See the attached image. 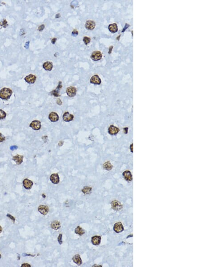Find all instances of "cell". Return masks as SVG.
I'll return each mask as SVG.
<instances>
[{"mask_svg":"<svg viewBox=\"0 0 202 267\" xmlns=\"http://www.w3.org/2000/svg\"><path fill=\"white\" fill-rule=\"evenodd\" d=\"M29 127L34 130H38L41 128V122L37 120L32 121L30 124Z\"/></svg>","mask_w":202,"mask_h":267,"instance_id":"cell-3","label":"cell"},{"mask_svg":"<svg viewBox=\"0 0 202 267\" xmlns=\"http://www.w3.org/2000/svg\"><path fill=\"white\" fill-rule=\"evenodd\" d=\"M123 129H124V133H125V134H127L128 131V128L127 127H126V128H123Z\"/></svg>","mask_w":202,"mask_h":267,"instance_id":"cell-36","label":"cell"},{"mask_svg":"<svg viewBox=\"0 0 202 267\" xmlns=\"http://www.w3.org/2000/svg\"><path fill=\"white\" fill-rule=\"evenodd\" d=\"M6 140V138L0 133V143L3 142Z\"/></svg>","mask_w":202,"mask_h":267,"instance_id":"cell-30","label":"cell"},{"mask_svg":"<svg viewBox=\"0 0 202 267\" xmlns=\"http://www.w3.org/2000/svg\"><path fill=\"white\" fill-rule=\"evenodd\" d=\"M130 151L132 152H133V143H132V144L130 145Z\"/></svg>","mask_w":202,"mask_h":267,"instance_id":"cell-37","label":"cell"},{"mask_svg":"<svg viewBox=\"0 0 202 267\" xmlns=\"http://www.w3.org/2000/svg\"><path fill=\"white\" fill-rule=\"evenodd\" d=\"M29 42H26V43L25 45V47L26 48H28V45H29Z\"/></svg>","mask_w":202,"mask_h":267,"instance_id":"cell-39","label":"cell"},{"mask_svg":"<svg viewBox=\"0 0 202 267\" xmlns=\"http://www.w3.org/2000/svg\"><path fill=\"white\" fill-rule=\"evenodd\" d=\"M49 119L52 122H57L59 120V116L55 112H52L50 113L49 115Z\"/></svg>","mask_w":202,"mask_h":267,"instance_id":"cell-10","label":"cell"},{"mask_svg":"<svg viewBox=\"0 0 202 267\" xmlns=\"http://www.w3.org/2000/svg\"><path fill=\"white\" fill-rule=\"evenodd\" d=\"M24 79H25L26 82H27V83H28L30 84H31L34 83V82L36 81V76L34 75L30 74V75H29L28 76H27Z\"/></svg>","mask_w":202,"mask_h":267,"instance_id":"cell-15","label":"cell"},{"mask_svg":"<svg viewBox=\"0 0 202 267\" xmlns=\"http://www.w3.org/2000/svg\"><path fill=\"white\" fill-rule=\"evenodd\" d=\"M23 157L22 155H17L13 157V160H14L17 165H20L23 161Z\"/></svg>","mask_w":202,"mask_h":267,"instance_id":"cell-18","label":"cell"},{"mask_svg":"<svg viewBox=\"0 0 202 267\" xmlns=\"http://www.w3.org/2000/svg\"><path fill=\"white\" fill-rule=\"evenodd\" d=\"M1 255L0 254V259L1 258Z\"/></svg>","mask_w":202,"mask_h":267,"instance_id":"cell-41","label":"cell"},{"mask_svg":"<svg viewBox=\"0 0 202 267\" xmlns=\"http://www.w3.org/2000/svg\"><path fill=\"white\" fill-rule=\"evenodd\" d=\"M50 180L53 184H58L59 183V177L58 174H53L51 175Z\"/></svg>","mask_w":202,"mask_h":267,"instance_id":"cell-13","label":"cell"},{"mask_svg":"<svg viewBox=\"0 0 202 267\" xmlns=\"http://www.w3.org/2000/svg\"><path fill=\"white\" fill-rule=\"evenodd\" d=\"M75 232L76 234L80 236H82L85 233V231L80 226H77L75 230Z\"/></svg>","mask_w":202,"mask_h":267,"instance_id":"cell-25","label":"cell"},{"mask_svg":"<svg viewBox=\"0 0 202 267\" xmlns=\"http://www.w3.org/2000/svg\"><path fill=\"white\" fill-rule=\"evenodd\" d=\"M23 185L26 189H30L33 184V182L27 179H24L23 181Z\"/></svg>","mask_w":202,"mask_h":267,"instance_id":"cell-12","label":"cell"},{"mask_svg":"<svg viewBox=\"0 0 202 267\" xmlns=\"http://www.w3.org/2000/svg\"><path fill=\"white\" fill-rule=\"evenodd\" d=\"M72 260L75 263H76V264H77L78 265H81L82 263L80 255H76L74 256L72 258Z\"/></svg>","mask_w":202,"mask_h":267,"instance_id":"cell-20","label":"cell"},{"mask_svg":"<svg viewBox=\"0 0 202 267\" xmlns=\"http://www.w3.org/2000/svg\"><path fill=\"white\" fill-rule=\"evenodd\" d=\"M56 40H57L56 38H53V39L52 40L51 42H52V43L53 44H54L55 43V42L56 41Z\"/></svg>","mask_w":202,"mask_h":267,"instance_id":"cell-38","label":"cell"},{"mask_svg":"<svg viewBox=\"0 0 202 267\" xmlns=\"http://www.w3.org/2000/svg\"><path fill=\"white\" fill-rule=\"evenodd\" d=\"M101 237L99 236H95L92 237L91 242L93 245L98 246L100 244Z\"/></svg>","mask_w":202,"mask_h":267,"instance_id":"cell-17","label":"cell"},{"mask_svg":"<svg viewBox=\"0 0 202 267\" xmlns=\"http://www.w3.org/2000/svg\"><path fill=\"white\" fill-rule=\"evenodd\" d=\"M6 116V113L2 110H0V119H3Z\"/></svg>","mask_w":202,"mask_h":267,"instance_id":"cell-27","label":"cell"},{"mask_svg":"<svg viewBox=\"0 0 202 267\" xmlns=\"http://www.w3.org/2000/svg\"><path fill=\"white\" fill-rule=\"evenodd\" d=\"M76 89L75 87L74 86H70L67 89L66 93L69 97H73L76 96Z\"/></svg>","mask_w":202,"mask_h":267,"instance_id":"cell-4","label":"cell"},{"mask_svg":"<svg viewBox=\"0 0 202 267\" xmlns=\"http://www.w3.org/2000/svg\"><path fill=\"white\" fill-rule=\"evenodd\" d=\"M43 68L45 70L51 71L53 68V64L51 62H45L43 65Z\"/></svg>","mask_w":202,"mask_h":267,"instance_id":"cell-23","label":"cell"},{"mask_svg":"<svg viewBox=\"0 0 202 267\" xmlns=\"http://www.w3.org/2000/svg\"><path fill=\"white\" fill-rule=\"evenodd\" d=\"M12 94V90L7 88H4L0 90V98L7 100L10 97Z\"/></svg>","mask_w":202,"mask_h":267,"instance_id":"cell-1","label":"cell"},{"mask_svg":"<svg viewBox=\"0 0 202 267\" xmlns=\"http://www.w3.org/2000/svg\"><path fill=\"white\" fill-rule=\"evenodd\" d=\"M45 28V26L44 25H41V26H40L39 28H38V30L40 31H42Z\"/></svg>","mask_w":202,"mask_h":267,"instance_id":"cell-32","label":"cell"},{"mask_svg":"<svg viewBox=\"0 0 202 267\" xmlns=\"http://www.w3.org/2000/svg\"><path fill=\"white\" fill-rule=\"evenodd\" d=\"M51 227L54 230H58L61 227V224L60 222L58 221H54L51 223Z\"/></svg>","mask_w":202,"mask_h":267,"instance_id":"cell-22","label":"cell"},{"mask_svg":"<svg viewBox=\"0 0 202 267\" xmlns=\"http://www.w3.org/2000/svg\"><path fill=\"white\" fill-rule=\"evenodd\" d=\"M57 104H58L59 105H62V101H61V99H60V98L58 99V100H57Z\"/></svg>","mask_w":202,"mask_h":267,"instance_id":"cell-33","label":"cell"},{"mask_svg":"<svg viewBox=\"0 0 202 267\" xmlns=\"http://www.w3.org/2000/svg\"><path fill=\"white\" fill-rule=\"evenodd\" d=\"M7 216H8L9 217H10V219H13V221H14H14H15V219H14V218L12 216H11V215H10V214H7Z\"/></svg>","mask_w":202,"mask_h":267,"instance_id":"cell-35","label":"cell"},{"mask_svg":"<svg viewBox=\"0 0 202 267\" xmlns=\"http://www.w3.org/2000/svg\"><path fill=\"white\" fill-rule=\"evenodd\" d=\"M21 267H31V265L28 264H23L21 265Z\"/></svg>","mask_w":202,"mask_h":267,"instance_id":"cell-34","label":"cell"},{"mask_svg":"<svg viewBox=\"0 0 202 267\" xmlns=\"http://www.w3.org/2000/svg\"><path fill=\"white\" fill-rule=\"evenodd\" d=\"M90 83L93 84L100 85L101 83V80L98 75H95L91 78Z\"/></svg>","mask_w":202,"mask_h":267,"instance_id":"cell-14","label":"cell"},{"mask_svg":"<svg viewBox=\"0 0 202 267\" xmlns=\"http://www.w3.org/2000/svg\"><path fill=\"white\" fill-rule=\"evenodd\" d=\"M62 84L60 83V82L59 83V85L58 86L57 88H56V89L55 90H53V91H52L50 93V94L51 95H53L55 97H59L60 96V95H59V90L62 88Z\"/></svg>","mask_w":202,"mask_h":267,"instance_id":"cell-19","label":"cell"},{"mask_svg":"<svg viewBox=\"0 0 202 267\" xmlns=\"http://www.w3.org/2000/svg\"><path fill=\"white\" fill-rule=\"evenodd\" d=\"M62 234H60L59 236H58V242H59V244L60 245L62 244Z\"/></svg>","mask_w":202,"mask_h":267,"instance_id":"cell-29","label":"cell"},{"mask_svg":"<svg viewBox=\"0 0 202 267\" xmlns=\"http://www.w3.org/2000/svg\"><path fill=\"white\" fill-rule=\"evenodd\" d=\"M0 25L4 27H6L7 25V21L6 20H4L3 22H1V23H0Z\"/></svg>","mask_w":202,"mask_h":267,"instance_id":"cell-31","label":"cell"},{"mask_svg":"<svg viewBox=\"0 0 202 267\" xmlns=\"http://www.w3.org/2000/svg\"><path fill=\"white\" fill-rule=\"evenodd\" d=\"M124 228H123V225L121 224V222L116 223L115 224L114 226V230L116 233H120L121 232H123Z\"/></svg>","mask_w":202,"mask_h":267,"instance_id":"cell-9","label":"cell"},{"mask_svg":"<svg viewBox=\"0 0 202 267\" xmlns=\"http://www.w3.org/2000/svg\"><path fill=\"white\" fill-rule=\"evenodd\" d=\"M108 29L109 31L112 33H115L118 31V27L116 23H113L110 24L108 27Z\"/></svg>","mask_w":202,"mask_h":267,"instance_id":"cell-21","label":"cell"},{"mask_svg":"<svg viewBox=\"0 0 202 267\" xmlns=\"http://www.w3.org/2000/svg\"><path fill=\"white\" fill-rule=\"evenodd\" d=\"M123 175L124 179L127 181H131L132 180V174L129 171H126L123 172Z\"/></svg>","mask_w":202,"mask_h":267,"instance_id":"cell-16","label":"cell"},{"mask_svg":"<svg viewBox=\"0 0 202 267\" xmlns=\"http://www.w3.org/2000/svg\"><path fill=\"white\" fill-rule=\"evenodd\" d=\"M2 228H1V227L0 226V233L2 232Z\"/></svg>","mask_w":202,"mask_h":267,"instance_id":"cell-40","label":"cell"},{"mask_svg":"<svg viewBox=\"0 0 202 267\" xmlns=\"http://www.w3.org/2000/svg\"><path fill=\"white\" fill-rule=\"evenodd\" d=\"M103 167L105 170L108 171H110L112 169L113 166L111 165V162L108 161L106 162L105 163L103 164Z\"/></svg>","mask_w":202,"mask_h":267,"instance_id":"cell-24","label":"cell"},{"mask_svg":"<svg viewBox=\"0 0 202 267\" xmlns=\"http://www.w3.org/2000/svg\"><path fill=\"white\" fill-rule=\"evenodd\" d=\"M90 40L91 39L90 38V37H84L83 38V42H84V43L85 45H88L90 42Z\"/></svg>","mask_w":202,"mask_h":267,"instance_id":"cell-28","label":"cell"},{"mask_svg":"<svg viewBox=\"0 0 202 267\" xmlns=\"http://www.w3.org/2000/svg\"><path fill=\"white\" fill-rule=\"evenodd\" d=\"M38 211L40 214L45 215L48 214L49 209L47 205H40L38 208Z\"/></svg>","mask_w":202,"mask_h":267,"instance_id":"cell-8","label":"cell"},{"mask_svg":"<svg viewBox=\"0 0 202 267\" xmlns=\"http://www.w3.org/2000/svg\"><path fill=\"white\" fill-rule=\"evenodd\" d=\"M92 188L91 187H88V186H85V187H84V188H83V189L82 190V192L85 195H88V194H90L91 193V192L92 191Z\"/></svg>","mask_w":202,"mask_h":267,"instance_id":"cell-26","label":"cell"},{"mask_svg":"<svg viewBox=\"0 0 202 267\" xmlns=\"http://www.w3.org/2000/svg\"><path fill=\"white\" fill-rule=\"evenodd\" d=\"M119 131L120 129L118 127L114 126V125L110 126L108 129V132L111 135H115L118 134Z\"/></svg>","mask_w":202,"mask_h":267,"instance_id":"cell-6","label":"cell"},{"mask_svg":"<svg viewBox=\"0 0 202 267\" xmlns=\"http://www.w3.org/2000/svg\"><path fill=\"white\" fill-rule=\"evenodd\" d=\"M111 205L112 209L116 211L121 210L123 208V205L121 203L117 200H114L111 203Z\"/></svg>","mask_w":202,"mask_h":267,"instance_id":"cell-2","label":"cell"},{"mask_svg":"<svg viewBox=\"0 0 202 267\" xmlns=\"http://www.w3.org/2000/svg\"><path fill=\"white\" fill-rule=\"evenodd\" d=\"M74 115L72 114H71L68 112H66L63 114L62 116L63 120L65 122H69L71 121H72L74 119Z\"/></svg>","mask_w":202,"mask_h":267,"instance_id":"cell-7","label":"cell"},{"mask_svg":"<svg viewBox=\"0 0 202 267\" xmlns=\"http://www.w3.org/2000/svg\"><path fill=\"white\" fill-rule=\"evenodd\" d=\"M102 56V55L101 52L99 51H95L93 52L92 53L91 58L94 61H98L101 59Z\"/></svg>","mask_w":202,"mask_h":267,"instance_id":"cell-5","label":"cell"},{"mask_svg":"<svg viewBox=\"0 0 202 267\" xmlns=\"http://www.w3.org/2000/svg\"><path fill=\"white\" fill-rule=\"evenodd\" d=\"M95 23L92 20H88L85 23V27L86 28L89 30H93L95 27Z\"/></svg>","mask_w":202,"mask_h":267,"instance_id":"cell-11","label":"cell"}]
</instances>
